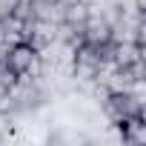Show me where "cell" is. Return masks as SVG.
<instances>
[{"label":"cell","instance_id":"3","mask_svg":"<svg viewBox=\"0 0 146 146\" xmlns=\"http://www.w3.org/2000/svg\"><path fill=\"white\" fill-rule=\"evenodd\" d=\"M15 3H17V0H0V20H3V17H9V15H12V9H15Z\"/></svg>","mask_w":146,"mask_h":146},{"label":"cell","instance_id":"1","mask_svg":"<svg viewBox=\"0 0 146 146\" xmlns=\"http://www.w3.org/2000/svg\"><path fill=\"white\" fill-rule=\"evenodd\" d=\"M6 69L12 75H29V78H40L43 72V63L37 57V49H32L26 40H17L9 54H6Z\"/></svg>","mask_w":146,"mask_h":146},{"label":"cell","instance_id":"2","mask_svg":"<svg viewBox=\"0 0 146 146\" xmlns=\"http://www.w3.org/2000/svg\"><path fill=\"white\" fill-rule=\"evenodd\" d=\"M120 129H123V140L126 143H135V146L146 143V123H143V117H126L120 123Z\"/></svg>","mask_w":146,"mask_h":146}]
</instances>
